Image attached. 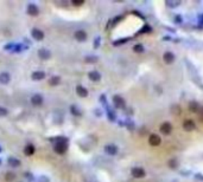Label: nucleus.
<instances>
[{"label":"nucleus","mask_w":203,"mask_h":182,"mask_svg":"<svg viewBox=\"0 0 203 182\" xmlns=\"http://www.w3.org/2000/svg\"><path fill=\"white\" fill-rule=\"evenodd\" d=\"M134 51H135V52H137V51H138V52H142V51H143V46H142V45L134 46Z\"/></svg>","instance_id":"obj_24"},{"label":"nucleus","mask_w":203,"mask_h":182,"mask_svg":"<svg viewBox=\"0 0 203 182\" xmlns=\"http://www.w3.org/2000/svg\"><path fill=\"white\" fill-rule=\"evenodd\" d=\"M43 102H44V98L39 94H36V95H33L31 97V103L33 104L35 107H41L42 104H43Z\"/></svg>","instance_id":"obj_2"},{"label":"nucleus","mask_w":203,"mask_h":182,"mask_svg":"<svg viewBox=\"0 0 203 182\" xmlns=\"http://www.w3.org/2000/svg\"><path fill=\"white\" fill-rule=\"evenodd\" d=\"M86 60H87V62H95L96 58H86Z\"/></svg>","instance_id":"obj_27"},{"label":"nucleus","mask_w":203,"mask_h":182,"mask_svg":"<svg viewBox=\"0 0 203 182\" xmlns=\"http://www.w3.org/2000/svg\"><path fill=\"white\" fill-rule=\"evenodd\" d=\"M72 4H74V5H76V6H79V5H82V4H83V1H75V0H74Z\"/></svg>","instance_id":"obj_26"},{"label":"nucleus","mask_w":203,"mask_h":182,"mask_svg":"<svg viewBox=\"0 0 203 182\" xmlns=\"http://www.w3.org/2000/svg\"><path fill=\"white\" fill-rule=\"evenodd\" d=\"M10 81H11V77H10V75L7 72L0 73V83H1V84H7Z\"/></svg>","instance_id":"obj_13"},{"label":"nucleus","mask_w":203,"mask_h":182,"mask_svg":"<svg viewBox=\"0 0 203 182\" xmlns=\"http://www.w3.org/2000/svg\"><path fill=\"white\" fill-rule=\"evenodd\" d=\"M7 163H8V166H11L12 168H17V167L20 166V161H19L18 159H16V157H10L8 161H7Z\"/></svg>","instance_id":"obj_14"},{"label":"nucleus","mask_w":203,"mask_h":182,"mask_svg":"<svg viewBox=\"0 0 203 182\" xmlns=\"http://www.w3.org/2000/svg\"><path fill=\"white\" fill-rule=\"evenodd\" d=\"M43 78H45V72H43V71H35L32 73V79H35V81H41Z\"/></svg>","instance_id":"obj_10"},{"label":"nucleus","mask_w":203,"mask_h":182,"mask_svg":"<svg viewBox=\"0 0 203 182\" xmlns=\"http://www.w3.org/2000/svg\"><path fill=\"white\" fill-rule=\"evenodd\" d=\"M8 114V110L3 108V107H0V116H6Z\"/></svg>","instance_id":"obj_22"},{"label":"nucleus","mask_w":203,"mask_h":182,"mask_svg":"<svg viewBox=\"0 0 203 182\" xmlns=\"http://www.w3.org/2000/svg\"><path fill=\"white\" fill-rule=\"evenodd\" d=\"M171 130H172V127H171V124L168 123V122L163 123V124L160 125V131H162L163 134H165V135H169V134L171 133Z\"/></svg>","instance_id":"obj_7"},{"label":"nucleus","mask_w":203,"mask_h":182,"mask_svg":"<svg viewBox=\"0 0 203 182\" xmlns=\"http://www.w3.org/2000/svg\"><path fill=\"white\" fill-rule=\"evenodd\" d=\"M175 60V56L171 53V52H166V53L165 55H164V62H165V63H172Z\"/></svg>","instance_id":"obj_16"},{"label":"nucleus","mask_w":203,"mask_h":182,"mask_svg":"<svg viewBox=\"0 0 203 182\" xmlns=\"http://www.w3.org/2000/svg\"><path fill=\"white\" fill-rule=\"evenodd\" d=\"M67 148H68V144H67V140L66 138H58L56 144L54 147V150L59 154V155H63L66 151H67Z\"/></svg>","instance_id":"obj_1"},{"label":"nucleus","mask_w":203,"mask_h":182,"mask_svg":"<svg viewBox=\"0 0 203 182\" xmlns=\"http://www.w3.org/2000/svg\"><path fill=\"white\" fill-rule=\"evenodd\" d=\"M0 164H1V160H0Z\"/></svg>","instance_id":"obj_28"},{"label":"nucleus","mask_w":203,"mask_h":182,"mask_svg":"<svg viewBox=\"0 0 203 182\" xmlns=\"http://www.w3.org/2000/svg\"><path fill=\"white\" fill-rule=\"evenodd\" d=\"M31 34H32V38L36 39V40H43L44 39V32L41 31L39 29H33L31 31Z\"/></svg>","instance_id":"obj_3"},{"label":"nucleus","mask_w":203,"mask_h":182,"mask_svg":"<svg viewBox=\"0 0 203 182\" xmlns=\"http://www.w3.org/2000/svg\"><path fill=\"white\" fill-rule=\"evenodd\" d=\"M38 57H39L41 59H49L50 57H51V52H50L49 50L46 49H41L39 51H38Z\"/></svg>","instance_id":"obj_5"},{"label":"nucleus","mask_w":203,"mask_h":182,"mask_svg":"<svg viewBox=\"0 0 203 182\" xmlns=\"http://www.w3.org/2000/svg\"><path fill=\"white\" fill-rule=\"evenodd\" d=\"M28 13L32 17H36V16H38V13H39V8H38V6L35 4H29L28 5Z\"/></svg>","instance_id":"obj_4"},{"label":"nucleus","mask_w":203,"mask_h":182,"mask_svg":"<svg viewBox=\"0 0 203 182\" xmlns=\"http://www.w3.org/2000/svg\"><path fill=\"white\" fill-rule=\"evenodd\" d=\"M132 175L137 179H140V177H144L145 176V170L142 168H134L132 170Z\"/></svg>","instance_id":"obj_8"},{"label":"nucleus","mask_w":203,"mask_h":182,"mask_svg":"<svg viewBox=\"0 0 203 182\" xmlns=\"http://www.w3.org/2000/svg\"><path fill=\"white\" fill-rule=\"evenodd\" d=\"M106 151L109 153V154H115L117 153V148L114 146H107L106 147Z\"/></svg>","instance_id":"obj_21"},{"label":"nucleus","mask_w":203,"mask_h":182,"mask_svg":"<svg viewBox=\"0 0 203 182\" xmlns=\"http://www.w3.org/2000/svg\"><path fill=\"white\" fill-rule=\"evenodd\" d=\"M71 112H72L74 115H76V116H79V115H80V111H79L77 109H76L75 107H71Z\"/></svg>","instance_id":"obj_23"},{"label":"nucleus","mask_w":203,"mask_h":182,"mask_svg":"<svg viewBox=\"0 0 203 182\" xmlns=\"http://www.w3.org/2000/svg\"><path fill=\"white\" fill-rule=\"evenodd\" d=\"M59 82H61V77H59V76H54V77L50 78L49 84L51 85V86H56V85L59 84Z\"/></svg>","instance_id":"obj_15"},{"label":"nucleus","mask_w":203,"mask_h":182,"mask_svg":"<svg viewBox=\"0 0 203 182\" xmlns=\"http://www.w3.org/2000/svg\"><path fill=\"white\" fill-rule=\"evenodd\" d=\"M38 182H49V179L45 177V176H42L39 180H38Z\"/></svg>","instance_id":"obj_25"},{"label":"nucleus","mask_w":203,"mask_h":182,"mask_svg":"<svg viewBox=\"0 0 203 182\" xmlns=\"http://www.w3.org/2000/svg\"><path fill=\"white\" fill-rule=\"evenodd\" d=\"M5 179H6V181L12 182L13 180H16V174H14V173H12V172H8V173H6Z\"/></svg>","instance_id":"obj_20"},{"label":"nucleus","mask_w":203,"mask_h":182,"mask_svg":"<svg viewBox=\"0 0 203 182\" xmlns=\"http://www.w3.org/2000/svg\"><path fill=\"white\" fill-rule=\"evenodd\" d=\"M183 128H184V130H186V131H191V130H194V128H195V123L193 121L188 120V121L184 122Z\"/></svg>","instance_id":"obj_12"},{"label":"nucleus","mask_w":203,"mask_h":182,"mask_svg":"<svg viewBox=\"0 0 203 182\" xmlns=\"http://www.w3.org/2000/svg\"><path fill=\"white\" fill-rule=\"evenodd\" d=\"M89 78L92 81H94V82H97V81H100V73L99 72H96V71H92V72H89Z\"/></svg>","instance_id":"obj_18"},{"label":"nucleus","mask_w":203,"mask_h":182,"mask_svg":"<svg viewBox=\"0 0 203 182\" xmlns=\"http://www.w3.org/2000/svg\"><path fill=\"white\" fill-rule=\"evenodd\" d=\"M0 151H1V148H0Z\"/></svg>","instance_id":"obj_29"},{"label":"nucleus","mask_w":203,"mask_h":182,"mask_svg":"<svg viewBox=\"0 0 203 182\" xmlns=\"http://www.w3.org/2000/svg\"><path fill=\"white\" fill-rule=\"evenodd\" d=\"M148 142L151 146H159L160 144V137L156 134H152L150 137H148Z\"/></svg>","instance_id":"obj_6"},{"label":"nucleus","mask_w":203,"mask_h":182,"mask_svg":"<svg viewBox=\"0 0 203 182\" xmlns=\"http://www.w3.org/2000/svg\"><path fill=\"white\" fill-rule=\"evenodd\" d=\"M114 103H115V105L119 107V108H122L124 104H125V102L122 101V98L119 97V96H115V97H114Z\"/></svg>","instance_id":"obj_19"},{"label":"nucleus","mask_w":203,"mask_h":182,"mask_svg":"<svg viewBox=\"0 0 203 182\" xmlns=\"http://www.w3.org/2000/svg\"><path fill=\"white\" fill-rule=\"evenodd\" d=\"M74 37L77 39V40H80V42H84L86 39H87V33L84 31H82V30H79V31L75 32Z\"/></svg>","instance_id":"obj_9"},{"label":"nucleus","mask_w":203,"mask_h":182,"mask_svg":"<svg viewBox=\"0 0 203 182\" xmlns=\"http://www.w3.org/2000/svg\"><path fill=\"white\" fill-rule=\"evenodd\" d=\"M76 92H77V95L81 96V97H86V96L88 95L87 89L83 88L82 85H77V86H76Z\"/></svg>","instance_id":"obj_11"},{"label":"nucleus","mask_w":203,"mask_h":182,"mask_svg":"<svg viewBox=\"0 0 203 182\" xmlns=\"http://www.w3.org/2000/svg\"><path fill=\"white\" fill-rule=\"evenodd\" d=\"M24 153H25V155H28V156L33 155V153H35V147H33L32 144H28L26 147H25V149H24Z\"/></svg>","instance_id":"obj_17"}]
</instances>
